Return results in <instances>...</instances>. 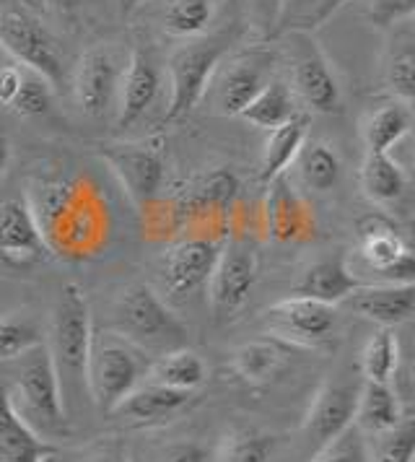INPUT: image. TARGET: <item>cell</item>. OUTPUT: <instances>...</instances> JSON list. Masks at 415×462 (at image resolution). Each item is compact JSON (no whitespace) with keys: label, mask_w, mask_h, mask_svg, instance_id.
Segmentation results:
<instances>
[{"label":"cell","mask_w":415,"mask_h":462,"mask_svg":"<svg viewBox=\"0 0 415 462\" xmlns=\"http://www.w3.org/2000/svg\"><path fill=\"white\" fill-rule=\"evenodd\" d=\"M91 340H94V322H91L88 299L78 283H65L52 307L50 337L44 343L55 364L68 419H73V413L81 411L83 400H88L86 366L91 354Z\"/></svg>","instance_id":"1"},{"label":"cell","mask_w":415,"mask_h":462,"mask_svg":"<svg viewBox=\"0 0 415 462\" xmlns=\"http://www.w3.org/2000/svg\"><path fill=\"white\" fill-rule=\"evenodd\" d=\"M5 395L14 413L37 437L47 441L70 437V419L62 405L60 382L44 340L16 358V377L5 387Z\"/></svg>","instance_id":"2"},{"label":"cell","mask_w":415,"mask_h":462,"mask_svg":"<svg viewBox=\"0 0 415 462\" xmlns=\"http://www.w3.org/2000/svg\"><path fill=\"white\" fill-rule=\"evenodd\" d=\"M112 330L127 337L145 354L166 351L187 346V325L171 310V304L148 283H130L123 289L112 307Z\"/></svg>","instance_id":"3"},{"label":"cell","mask_w":415,"mask_h":462,"mask_svg":"<svg viewBox=\"0 0 415 462\" xmlns=\"http://www.w3.org/2000/svg\"><path fill=\"white\" fill-rule=\"evenodd\" d=\"M151 354L130 343L127 337L117 336L115 330L94 333L91 354L86 366L88 382V400L97 405L99 413H112L141 382L145 379Z\"/></svg>","instance_id":"4"},{"label":"cell","mask_w":415,"mask_h":462,"mask_svg":"<svg viewBox=\"0 0 415 462\" xmlns=\"http://www.w3.org/2000/svg\"><path fill=\"white\" fill-rule=\"evenodd\" d=\"M0 44L21 68L40 73L52 88L65 81L60 44L26 0H0Z\"/></svg>","instance_id":"5"},{"label":"cell","mask_w":415,"mask_h":462,"mask_svg":"<svg viewBox=\"0 0 415 462\" xmlns=\"http://www.w3.org/2000/svg\"><path fill=\"white\" fill-rule=\"evenodd\" d=\"M278 55L268 47H249L226 55L208 81L203 99L213 115L239 117L242 109L278 76Z\"/></svg>","instance_id":"6"},{"label":"cell","mask_w":415,"mask_h":462,"mask_svg":"<svg viewBox=\"0 0 415 462\" xmlns=\"http://www.w3.org/2000/svg\"><path fill=\"white\" fill-rule=\"evenodd\" d=\"M228 55V40L224 34H200L185 40L169 55V105L166 123L187 117L203 102L213 70Z\"/></svg>","instance_id":"7"},{"label":"cell","mask_w":415,"mask_h":462,"mask_svg":"<svg viewBox=\"0 0 415 462\" xmlns=\"http://www.w3.org/2000/svg\"><path fill=\"white\" fill-rule=\"evenodd\" d=\"M286 68L296 102L317 115H337L343 109V91L327 55L307 32L286 34Z\"/></svg>","instance_id":"8"},{"label":"cell","mask_w":415,"mask_h":462,"mask_svg":"<svg viewBox=\"0 0 415 462\" xmlns=\"http://www.w3.org/2000/svg\"><path fill=\"white\" fill-rule=\"evenodd\" d=\"M260 275L257 250L249 239L231 236L221 242L213 273L208 278V307L218 325L234 322L247 307Z\"/></svg>","instance_id":"9"},{"label":"cell","mask_w":415,"mask_h":462,"mask_svg":"<svg viewBox=\"0 0 415 462\" xmlns=\"http://www.w3.org/2000/svg\"><path fill=\"white\" fill-rule=\"evenodd\" d=\"M260 325L270 337L290 348H317L335 336L337 307L309 296L290 294L289 299L270 304L260 315Z\"/></svg>","instance_id":"10"},{"label":"cell","mask_w":415,"mask_h":462,"mask_svg":"<svg viewBox=\"0 0 415 462\" xmlns=\"http://www.w3.org/2000/svg\"><path fill=\"white\" fill-rule=\"evenodd\" d=\"M99 156L135 206L143 208L164 189L166 153L159 138L135 143H106L99 148Z\"/></svg>","instance_id":"11"},{"label":"cell","mask_w":415,"mask_h":462,"mask_svg":"<svg viewBox=\"0 0 415 462\" xmlns=\"http://www.w3.org/2000/svg\"><path fill=\"white\" fill-rule=\"evenodd\" d=\"M361 260L382 275V283H413V247L384 213H369L355 226Z\"/></svg>","instance_id":"12"},{"label":"cell","mask_w":415,"mask_h":462,"mask_svg":"<svg viewBox=\"0 0 415 462\" xmlns=\"http://www.w3.org/2000/svg\"><path fill=\"white\" fill-rule=\"evenodd\" d=\"M221 242L208 236H189L169 245L159 257V281L169 299H185L206 289L213 273Z\"/></svg>","instance_id":"13"},{"label":"cell","mask_w":415,"mask_h":462,"mask_svg":"<svg viewBox=\"0 0 415 462\" xmlns=\"http://www.w3.org/2000/svg\"><path fill=\"white\" fill-rule=\"evenodd\" d=\"M120 79L123 63L112 47H94L83 52L73 70V94L86 117L102 120L117 106Z\"/></svg>","instance_id":"14"},{"label":"cell","mask_w":415,"mask_h":462,"mask_svg":"<svg viewBox=\"0 0 415 462\" xmlns=\"http://www.w3.org/2000/svg\"><path fill=\"white\" fill-rule=\"evenodd\" d=\"M198 402H200L198 393L171 390V387H161L143 379L109 416L133 429H151V426H164V423L182 419Z\"/></svg>","instance_id":"15"},{"label":"cell","mask_w":415,"mask_h":462,"mask_svg":"<svg viewBox=\"0 0 415 462\" xmlns=\"http://www.w3.org/2000/svg\"><path fill=\"white\" fill-rule=\"evenodd\" d=\"M0 257L16 268H29L52 257L26 198H11L0 206Z\"/></svg>","instance_id":"16"},{"label":"cell","mask_w":415,"mask_h":462,"mask_svg":"<svg viewBox=\"0 0 415 462\" xmlns=\"http://www.w3.org/2000/svg\"><path fill=\"white\" fill-rule=\"evenodd\" d=\"M161 91V70L145 47H135L127 58L117 94V123L120 127L135 125L153 106Z\"/></svg>","instance_id":"17"},{"label":"cell","mask_w":415,"mask_h":462,"mask_svg":"<svg viewBox=\"0 0 415 462\" xmlns=\"http://www.w3.org/2000/svg\"><path fill=\"white\" fill-rule=\"evenodd\" d=\"M355 395H358V390H353L351 384H346L340 379H327L314 393L304 423H301L307 441L319 447L332 437H337L343 429H348L353 423Z\"/></svg>","instance_id":"18"},{"label":"cell","mask_w":415,"mask_h":462,"mask_svg":"<svg viewBox=\"0 0 415 462\" xmlns=\"http://www.w3.org/2000/svg\"><path fill=\"white\" fill-rule=\"evenodd\" d=\"M343 307L379 328H397L413 317L415 283H361Z\"/></svg>","instance_id":"19"},{"label":"cell","mask_w":415,"mask_h":462,"mask_svg":"<svg viewBox=\"0 0 415 462\" xmlns=\"http://www.w3.org/2000/svg\"><path fill=\"white\" fill-rule=\"evenodd\" d=\"M268 231L278 242H299L314 234V213L286 174L268 182Z\"/></svg>","instance_id":"20"},{"label":"cell","mask_w":415,"mask_h":462,"mask_svg":"<svg viewBox=\"0 0 415 462\" xmlns=\"http://www.w3.org/2000/svg\"><path fill=\"white\" fill-rule=\"evenodd\" d=\"M358 286H361V281L351 271L346 254H335V257H325L307 268V273L301 275V281L296 286V294L340 307Z\"/></svg>","instance_id":"21"},{"label":"cell","mask_w":415,"mask_h":462,"mask_svg":"<svg viewBox=\"0 0 415 462\" xmlns=\"http://www.w3.org/2000/svg\"><path fill=\"white\" fill-rule=\"evenodd\" d=\"M55 452L52 441L37 437L14 413L5 387H0V462H47Z\"/></svg>","instance_id":"22"},{"label":"cell","mask_w":415,"mask_h":462,"mask_svg":"<svg viewBox=\"0 0 415 462\" xmlns=\"http://www.w3.org/2000/svg\"><path fill=\"white\" fill-rule=\"evenodd\" d=\"M402 419H405V411L400 405V398H397L392 384L364 379V384L358 387V395H355L353 426L361 434L372 437V434H382V431L392 429Z\"/></svg>","instance_id":"23"},{"label":"cell","mask_w":415,"mask_h":462,"mask_svg":"<svg viewBox=\"0 0 415 462\" xmlns=\"http://www.w3.org/2000/svg\"><path fill=\"white\" fill-rule=\"evenodd\" d=\"M382 73H384V86L390 88V94H392L394 99H400L405 105H413L415 37L413 29H410V22L397 23L392 42L387 47V55H384Z\"/></svg>","instance_id":"24"},{"label":"cell","mask_w":415,"mask_h":462,"mask_svg":"<svg viewBox=\"0 0 415 462\" xmlns=\"http://www.w3.org/2000/svg\"><path fill=\"white\" fill-rule=\"evenodd\" d=\"M208 379V366L203 358L187 346L166 351L161 356L151 358L145 382L171 387V390H185V393H198Z\"/></svg>","instance_id":"25"},{"label":"cell","mask_w":415,"mask_h":462,"mask_svg":"<svg viewBox=\"0 0 415 462\" xmlns=\"http://www.w3.org/2000/svg\"><path fill=\"white\" fill-rule=\"evenodd\" d=\"M361 189L374 206H392L408 192V171L392 153L366 151L361 164Z\"/></svg>","instance_id":"26"},{"label":"cell","mask_w":415,"mask_h":462,"mask_svg":"<svg viewBox=\"0 0 415 462\" xmlns=\"http://www.w3.org/2000/svg\"><path fill=\"white\" fill-rule=\"evenodd\" d=\"M413 127V109L410 105L392 99L379 109L366 115L361 123V138L364 146L372 153H390Z\"/></svg>","instance_id":"27"},{"label":"cell","mask_w":415,"mask_h":462,"mask_svg":"<svg viewBox=\"0 0 415 462\" xmlns=\"http://www.w3.org/2000/svg\"><path fill=\"white\" fill-rule=\"evenodd\" d=\"M301 115V105L296 102L290 86L286 79L275 76L244 109H242V120L249 125L260 127V130H275V127L286 125L290 120H296Z\"/></svg>","instance_id":"28"},{"label":"cell","mask_w":415,"mask_h":462,"mask_svg":"<svg viewBox=\"0 0 415 462\" xmlns=\"http://www.w3.org/2000/svg\"><path fill=\"white\" fill-rule=\"evenodd\" d=\"M290 169L296 171L301 188L311 192H330L343 174V162L337 156V151L325 141H314L307 138L301 151L296 153Z\"/></svg>","instance_id":"29"},{"label":"cell","mask_w":415,"mask_h":462,"mask_svg":"<svg viewBox=\"0 0 415 462\" xmlns=\"http://www.w3.org/2000/svg\"><path fill=\"white\" fill-rule=\"evenodd\" d=\"M289 346L275 337H254L234 351V372L249 384H268L286 366Z\"/></svg>","instance_id":"30"},{"label":"cell","mask_w":415,"mask_h":462,"mask_svg":"<svg viewBox=\"0 0 415 462\" xmlns=\"http://www.w3.org/2000/svg\"><path fill=\"white\" fill-rule=\"evenodd\" d=\"M307 117L299 115L296 120H290L286 125L270 130L265 148H263V162H260V180L268 185L272 180L283 177L293 164L296 153L301 151L307 141Z\"/></svg>","instance_id":"31"},{"label":"cell","mask_w":415,"mask_h":462,"mask_svg":"<svg viewBox=\"0 0 415 462\" xmlns=\"http://www.w3.org/2000/svg\"><path fill=\"white\" fill-rule=\"evenodd\" d=\"M275 447H278L275 434L242 426L224 437L218 449L213 452V462H272Z\"/></svg>","instance_id":"32"},{"label":"cell","mask_w":415,"mask_h":462,"mask_svg":"<svg viewBox=\"0 0 415 462\" xmlns=\"http://www.w3.org/2000/svg\"><path fill=\"white\" fill-rule=\"evenodd\" d=\"M400 369V340L392 328H379L361 351V372L366 382L392 384Z\"/></svg>","instance_id":"33"},{"label":"cell","mask_w":415,"mask_h":462,"mask_svg":"<svg viewBox=\"0 0 415 462\" xmlns=\"http://www.w3.org/2000/svg\"><path fill=\"white\" fill-rule=\"evenodd\" d=\"M343 3L346 0H281L272 34H289V32L311 34L314 29H319L327 22Z\"/></svg>","instance_id":"34"},{"label":"cell","mask_w":415,"mask_h":462,"mask_svg":"<svg viewBox=\"0 0 415 462\" xmlns=\"http://www.w3.org/2000/svg\"><path fill=\"white\" fill-rule=\"evenodd\" d=\"M216 16V0H169L164 11V29L171 37L192 40L206 34Z\"/></svg>","instance_id":"35"},{"label":"cell","mask_w":415,"mask_h":462,"mask_svg":"<svg viewBox=\"0 0 415 462\" xmlns=\"http://www.w3.org/2000/svg\"><path fill=\"white\" fill-rule=\"evenodd\" d=\"M413 457L415 420L410 416H405L397 426L382 434L366 437V462H413Z\"/></svg>","instance_id":"36"},{"label":"cell","mask_w":415,"mask_h":462,"mask_svg":"<svg viewBox=\"0 0 415 462\" xmlns=\"http://www.w3.org/2000/svg\"><path fill=\"white\" fill-rule=\"evenodd\" d=\"M42 340L44 337L40 336V328L29 317H0V361H16Z\"/></svg>","instance_id":"37"},{"label":"cell","mask_w":415,"mask_h":462,"mask_svg":"<svg viewBox=\"0 0 415 462\" xmlns=\"http://www.w3.org/2000/svg\"><path fill=\"white\" fill-rule=\"evenodd\" d=\"M55 88L42 79L40 73L21 68V84L16 97L11 99L8 109L16 112L19 117H40L52 106Z\"/></svg>","instance_id":"38"},{"label":"cell","mask_w":415,"mask_h":462,"mask_svg":"<svg viewBox=\"0 0 415 462\" xmlns=\"http://www.w3.org/2000/svg\"><path fill=\"white\" fill-rule=\"evenodd\" d=\"M309 462H366V437L351 423L337 437L319 444Z\"/></svg>","instance_id":"39"},{"label":"cell","mask_w":415,"mask_h":462,"mask_svg":"<svg viewBox=\"0 0 415 462\" xmlns=\"http://www.w3.org/2000/svg\"><path fill=\"white\" fill-rule=\"evenodd\" d=\"M153 462H213V452L208 449L203 441L198 439H180L164 444Z\"/></svg>","instance_id":"40"},{"label":"cell","mask_w":415,"mask_h":462,"mask_svg":"<svg viewBox=\"0 0 415 462\" xmlns=\"http://www.w3.org/2000/svg\"><path fill=\"white\" fill-rule=\"evenodd\" d=\"M415 11V0H372L369 19L379 26H397L410 22Z\"/></svg>","instance_id":"41"},{"label":"cell","mask_w":415,"mask_h":462,"mask_svg":"<svg viewBox=\"0 0 415 462\" xmlns=\"http://www.w3.org/2000/svg\"><path fill=\"white\" fill-rule=\"evenodd\" d=\"M239 5L247 11V19L252 26H260L263 32H275V19H278V5L281 0H239Z\"/></svg>","instance_id":"42"},{"label":"cell","mask_w":415,"mask_h":462,"mask_svg":"<svg viewBox=\"0 0 415 462\" xmlns=\"http://www.w3.org/2000/svg\"><path fill=\"white\" fill-rule=\"evenodd\" d=\"M21 84V68L19 65H5L0 68V105H11V99L16 97Z\"/></svg>","instance_id":"43"},{"label":"cell","mask_w":415,"mask_h":462,"mask_svg":"<svg viewBox=\"0 0 415 462\" xmlns=\"http://www.w3.org/2000/svg\"><path fill=\"white\" fill-rule=\"evenodd\" d=\"M47 3H50V8H52L58 16L68 19V16H73V14L81 8L83 0H47Z\"/></svg>","instance_id":"44"},{"label":"cell","mask_w":415,"mask_h":462,"mask_svg":"<svg viewBox=\"0 0 415 462\" xmlns=\"http://www.w3.org/2000/svg\"><path fill=\"white\" fill-rule=\"evenodd\" d=\"M8 162H11V143H8V135H5L3 127H0V177L5 174Z\"/></svg>","instance_id":"45"},{"label":"cell","mask_w":415,"mask_h":462,"mask_svg":"<svg viewBox=\"0 0 415 462\" xmlns=\"http://www.w3.org/2000/svg\"><path fill=\"white\" fill-rule=\"evenodd\" d=\"M112 3H115L117 14H120L123 19H127V16L138 8V3H141V0H112Z\"/></svg>","instance_id":"46"},{"label":"cell","mask_w":415,"mask_h":462,"mask_svg":"<svg viewBox=\"0 0 415 462\" xmlns=\"http://www.w3.org/2000/svg\"><path fill=\"white\" fill-rule=\"evenodd\" d=\"M91 462H127V460H124L120 452L104 449V452H99V455H97V457H94V460H91Z\"/></svg>","instance_id":"47"}]
</instances>
